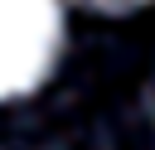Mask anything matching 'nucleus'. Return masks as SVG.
Wrapping results in <instances>:
<instances>
[{"mask_svg": "<svg viewBox=\"0 0 155 150\" xmlns=\"http://www.w3.org/2000/svg\"><path fill=\"white\" fill-rule=\"evenodd\" d=\"M63 44L58 0H0V102L34 92Z\"/></svg>", "mask_w": 155, "mask_h": 150, "instance_id": "obj_1", "label": "nucleus"}, {"mask_svg": "<svg viewBox=\"0 0 155 150\" xmlns=\"http://www.w3.org/2000/svg\"><path fill=\"white\" fill-rule=\"evenodd\" d=\"M92 5H107V10H121V5H145V0H92Z\"/></svg>", "mask_w": 155, "mask_h": 150, "instance_id": "obj_2", "label": "nucleus"}]
</instances>
